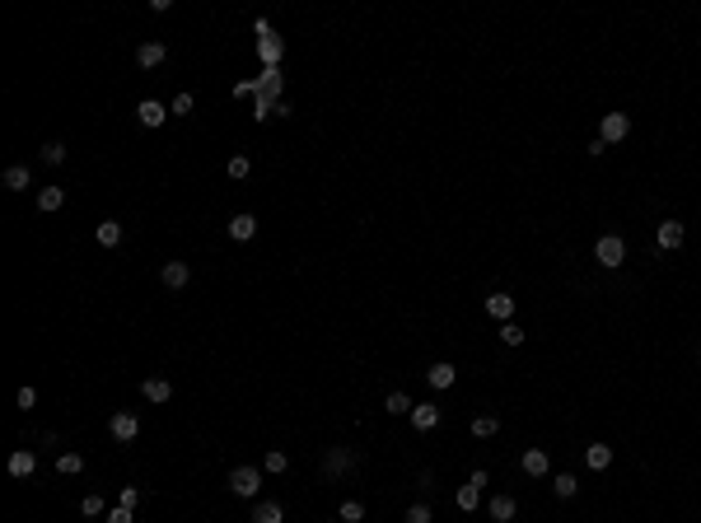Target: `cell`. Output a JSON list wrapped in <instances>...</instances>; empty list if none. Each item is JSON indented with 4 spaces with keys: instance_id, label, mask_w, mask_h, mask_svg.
Wrapping results in <instances>:
<instances>
[{
    "instance_id": "cell-1",
    "label": "cell",
    "mask_w": 701,
    "mask_h": 523,
    "mask_svg": "<svg viewBox=\"0 0 701 523\" xmlns=\"http://www.w3.org/2000/svg\"><path fill=\"white\" fill-rule=\"evenodd\" d=\"M229 491L239 495V500H252V495L262 491V472H257V467H234L229 472Z\"/></svg>"
},
{
    "instance_id": "cell-2",
    "label": "cell",
    "mask_w": 701,
    "mask_h": 523,
    "mask_svg": "<svg viewBox=\"0 0 701 523\" xmlns=\"http://www.w3.org/2000/svg\"><path fill=\"white\" fill-rule=\"evenodd\" d=\"M594 262H598V266H622V262H626V243L617 238V234H603L598 248H594Z\"/></svg>"
},
{
    "instance_id": "cell-3",
    "label": "cell",
    "mask_w": 701,
    "mask_h": 523,
    "mask_svg": "<svg viewBox=\"0 0 701 523\" xmlns=\"http://www.w3.org/2000/svg\"><path fill=\"white\" fill-rule=\"evenodd\" d=\"M356 462H360L356 448H327V453H323V477H346Z\"/></svg>"
},
{
    "instance_id": "cell-4",
    "label": "cell",
    "mask_w": 701,
    "mask_h": 523,
    "mask_svg": "<svg viewBox=\"0 0 701 523\" xmlns=\"http://www.w3.org/2000/svg\"><path fill=\"white\" fill-rule=\"evenodd\" d=\"M108 430H112V439H117V444H131V439L140 434V420H136V411H117V416L108 420Z\"/></svg>"
},
{
    "instance_id": "cell-5",
    "label": "cell",
    "mask_w": 701,
    "mask_h": 523,
    "mask_svg": "<svg viewBox=\"0 0 701 523\" xmlns=\"http://www.w3.org/2000/svg\"><path fill=\"white\" fill-rule=\"evenodd\" d=\"M626 131H631V117H626V112H608L603 126H598V140L612 145V140H626Z\"/></svg>"
},
{
    "instance_id": "cell-6",
    "label": "cell",
    "mask_w": 701,
    "mask_h": 523,
    "mask_svg": "<svg viewBox=\"0 0 701 523\" xmlns=\"http://www.w3.org/2000/svg\"><path fill=\"white\" fill-rule=\"evenodd\" d=\"M164 56H169V47H164V43H140V47H136V66H140V70H155V66H164Z\"/></svg>"
},
{
    "instance_id": "cell-7",
    "label": "cell",
    "mask_w": 701,
    "mask_h": 523,
    "mask_svg": "<svg viewBox=\"0 0 701 523\" xmlns=\"http://www.w3.org/2000/svg\"><path fill=\"white\" fill-rule=\"evenodd\" d=\"M654 243H659V252L683 248V225H678V220H664V225H659V234H654Z\"/></svg>"
},
{
    "instance_id": "cell-8",
    "label": "cell",
    "mask_w": 701,
    "mask_h": 523,
    "mask_svg": "<svg viewBox=\"0 0 701 523\" xmlns=\"http://www.w3.org/2000/svg\"><path fill=\"white\" fill-rule=\"evenodd\" d=\"M159 280H164L169 290H183L187 280H192V271H187V262H164V266H159Z\"/></svg>"
},
{
    "instance_id": "cell-9",
    "label": "cell",
    "mask_w": 701,
    "mask_h": 523,
    "mask_svg": "<svg viewBox=\"0 0 701 523\" xmlns=\"http://www.w3.org/2000/svg\"><path fill=\"white\" fill-rule=\"evenodd\" d=\"M38 472V453L33 448H15L10 453V477H33Z\"/></svg>"
},
{
    "instance_id": "cell-10",
    "label": "cell",
    "mask_w": 701,
    "mask_h": 523,
    "mask_svg": "<svg viewBox=\"0 0 701 523\" xmlns=\"http://www.w3.org/2000/svg\"><path fill=\"white\" fill-rule=\"evenodd\" d=\"M136 117H140V126H164V117H169V108H164L159 98H140Z\"/></svg>"
},
{
    "instance_id": "cell-11",
    "label": "cell",
    "mask_w": 701,
    "mask_h": 523,
    "mask_svg": "<svg viewBox=\"0 0 701 523\" xmlns=\"http://www.w3.org/2000/svg\"><path fill=\"white\" fill-rule=\"evenodd\" d=\"M252 234H257V220H252L248 211H243V215H234V220H229V238H234V243H248Z\"/></svg>"
},
{
    "instance_id": "cell-12",
    "label": "cell",
    "mask_w": 701,
    "mask_h": 523,
    "mask_svg": "<svg viewBox=\"0 0 701 523\" xmlns=\"http://www.w3.org/2000/svg\"><path fill=\"white\" fill-rule=\"evenodd\" d=\"M486 313H491V318H500V323H510V318H514V299L496 290L491 299H486Z\"/></svg>"
},
{
    "instance_id": "cell-13",
    "label": "cell",
    "mask_w": 701,
    "mask_h": 523,
    "mask_svg": "<svg viewBox=\"0 0 701 523\" xmlns=\"http://www.w3.org/2000/svg\"><path fill=\"white\" fill-rule=\"evenodd\" d=\"M412 425H416V430H435V425H439V407L421 402L416 411H412Z\"/></svg>"
},
{
    "instance_id": "cell-14",
    "label": "cell",
    "mask_w": 701,
    "mask_h": 523,
    "mask_svg": "<svg viewBox=\"0 0 701 523\" xmlns=\"http://www.w3.org/2000/svg\"><path fill=\"white\" fill-rule=\"evenodd\" d=\"M93 238H98V248H117L122 243V225H117V220H103V225L93 229Z\"/></svg>"
},
{
    "instance_id": "cell-15",
    "label": "cell",
    "mask_w": 701,
    "mask_h": 523,
    "mask_svg": "<svg viewBox=\"0 0 701 523\" xmlns=\"http://www.w3.org/2000/svg\"><path fill=\"white\" fill-rule=\"evenodd\" d=\"M66 206V187H43L38 192V211H61Z\"/></svg>"
},
{
    "instance_id": "cell-16",
    "label": "cell",
    "mask_w": 701,
    "mask_h": 523,
    "mask_svg": "<svg viewBox=\"0 0 701 523\" xmlns=\"http://www.w3.org/2000/svg\"><path fill=\"white\" fill-rule=\"evenodd\" d=\"M5 187H10V192H29V187H33L29 169H24V164H15V169H5Z\"/></svg>"
},
{
    "instance_id": "cell-17",
    "label": "cell",
    "mask_w": 701,
    "mask_h": 523,
    "mask_svg": "<svg viewBox=\"0 0 701 523\" xmlns=\"http://www.w3.org/2000/svg\"><path fill=\"white\" fill-rule=\"evenodd\" d=\"M425 379H430V388H449L453 379H458V370H453V365H444V360H439V365H430V374H425Z\"/></svg>"
},
{
    "instance_id": "cell-18",
    "label": "cell",
    "mask_w": 701,
    "mask_h": 523,
    "mask_svg": "<svg viewBox=\"0 0 701 523\" xmlns=\"http://www.w3.org/2000/svg\"><path fill=\"white\" fill-rule=\"evenodd\" d=\"M252 523H285V514H280L276 500H262V505L252 509Z\"/></svg>"
},
{
    "instance_id": "cell-19",
    "label": "cell",
    "mask_w": 701,
    "mask_h": 523,
    "mask_svg": "<svg viewBox=\"0 0 701 523\" xmlns=\"http://www.w3.org/2000/svg\"><path fill=\"white\" fill-rule=\"evenodd\" d=\"M56 472H61V477H75V472H84V458L66 448V453H56Z\"/></svg>"
},
{
    "instance_id": "cell-20",
    "label": "cell",
    "mask_w": 701,
    "mask_h": 523,
    "mask_svg": "<svg viewBox=\"0 0 701 523\" xmlns=\"http://www.w3.org/2000/svg\"><path fill=\"white\" fill-rule=\"evenodd\" d=\"M140 393H145V402H169L173 388H169V379H145V388H140Z\"/></svg>"
},
{
    "instance_id": "cell-21",
    "label": "cell",
    "mask_w": 701,
    "mask_h": 523,
    "mask_svg": "<svg viewBox=\"0 0 701 523\" xmlns=\"http://www.w3.org/2000/svg\"><path fill=\"white\" fill-rule=\"evenodd\" d=\"M585 458H589L594 472H603L608 462H612V448H608V444H589V448H585Z\"/></svg>"
},
{
    "instance_id": "cell-22",
    "label": "cell",
    "mask_w": 701,
    "mask_h": 523,
    "mask_svg": "<svg viewBox=\"0 0 701 523\" xmlns=\"http://www.w3.org/2000/svg\"><path fill=\"white\" fill-rule=\"evenodd\" d=\"M524 472H529V477H543L547 472V453L543 448H529V453H524Z\"/></svg>"
},
{
    "instance_id": "cell-23",
    "label": "cell",
    "mask_w": 701,
    "mask_h": 523,
    "mask_svg": "<svg viewBox=\"0 0 701 523\" xmlns=\"http://www.w3.org/2000/svg\"><path fill=\"white\" fill-rule=\"evenodd\" d=\"M491 519H496V523H510L514 519V500H510V495H496V500H491Z\"/></svg>"
},
{
    "instance_id": "cell-24",
    "label": "cell",
    "mask_w": 701,
    "mask_h": 523,
    "mask_svg": "<svg viewBox=\"0 0 701 523\" xmlns=\"http://www.w3.org/2000/svg\"><path fill=\"white\" fill-rule=\"evenodd\" d=\"M496 430H500L496 416H472V434H477V439H491Z\"/></svg>"
},
{
    "instance_id": "cell-25",
    "label": "cell",
    "mask_w": 701,
    "mask_h": 523,
    "mask_svg": "<svg viewBox=\"0 0 701 523\" xmlns=\"http://www.w3.org/2000/svg\"><path fill=\"white\" fill-rule=\"evenodd\" d=\"M43 164H52V169L66 164V140H47V145H43Z\"/></svg>"
},
{
    "instance_id": "cell-26",
    "label": "cell",
    "mask_w": 701,
    "mask_h": 523,
    "mask_svg": "<svg viewBox=\"0 0 701 523\" xmlns=\"http://www.w3.org/2000/svg\"><path fill=\"white\" fill-rule=\"evenodd\" d=\"M477 500H482V486H477V481L458 486V509H477Z\"/></svg>"
},
{
    "instance_id": "cell-27",
    "label": "cell",
    "mask_w": 701,
    "mask_h": 523,
    "mask_svg": "<svg viewBox=\"0 0 701 523\" xmlns=\"http://www.w3.org/2000/svg\"><path fill=\"white\" fill-rule=\"evenodd\" d=\"M389 411L393 416H412V411H416V402L407 397V393H389Z\"/></svg>"
},
{
    "instance_id": "cell-28",
    "label": "cell",
    "mask_w": 701,
    "mask_h": 523,
    "mask_svg": "<svg viewBox=\"0 0 701 523\" xmlns=\"http://www.w3.org/2000/svg\"><path fill=\"white\" fill-rule=\"evenodd\" d=\"M552 491H557V495H561V500H571V495H575V491H580V481H575V477H571V472H561V477H557V481H552Z\"/></svg>"
},
{
    "instance_id": "cell-29",
    "label": "cell",
    "mask_w": 701,
    "mask_h": 523,
    "mask_svg": "<svg viewBox=\"0 0 701 523\" xmlns=\"http://www.w3.org/2000/svg\"><path fill=\"white\" fill-rule=\"evenodd\" d=\"M365 519V505L360 500H342V523H360Z\"/></svg>"
},
{
    "instance_id": "cell-30",
    "label": "cell",
    "mask_w": 701,
    "mask_h": 523,
    "mask_svg": "<svg viewBox=\"0 0 701 523\" xmlns=\"http://www.w3.org/2000/svg\"><path fill=\"white\" fill-rule=\"evenodd\" d=\"M262 467H266V472H285V467H290V458H285L280 448H271V453L262 458Z\"/></svg>"
},
{
    "instance_id": "cell-31",
    "label": "cell",
    "mask_w": 701,
    "mask_h": 523,
    "mask_svg": "<svg viewBox=\"0 0 701 523\" xmlns=\"http://www.w3.org/2000/svg\"><path fill=\"white\" fill-rule=\"evenodd\" d=\"M80 514H89V519L103 514V495H84V500H80Z\"/></svg>"
},
{
    "instance_id": "cell-32",
    "label": "cell",
    "mask_w": 701,
    "mask_h": 523,
    "mask_svg": "<svg viewBox=\"0 0 701 523\" xmlns=\"http://www.w3.org/2000/svg\"><path fill=\"white\" fill-rule=\"evenodd\" d=\"M500 341H505V346H524V332H519L514 323H505L500 327Z\"/></svg>"
},
{
    "instance_id": "cell-33",
    "label": "cell",
    "mask_w": 701,
    "mask_h": 523,
    "mask_svg": "<svg viewBox=\"0 0 701 523\" xmlns=\"http://www.w3.org/2000/svg\"><path fill=\"white\" fill-rule=\"evenodd\" d=\"M117 505H122V509H136V505H140V491H136V486H122V495H117Z\"/></svg>"
},
{
    "instance_id": "cell-34",
    "label": "cell",
    "mask_w": 701,
    "mask_h": 523,
    "mask_svg": "<svg viewBox=\"0 0 701 523\" xmlns=\"http://www.w3.org/2000/svg\"><path fill=\"white\" fill-rule=\"evenodd\" d=\"M248 169H252V164L243 159V154H234V159H229V178H248Z\"/></svg>"
},
{
    "instance_id": "cell-35",
    "label": "cell",
    "mask_w": 701,
    "mask_h": 523,
    "mask_svg": "<svg viewBox=\"0 0 701 523\" xmlns=\"http://www.w3.org/2000/svg\"><path fill=\"white\" fill-rule=\"evenodd\" d=\"M192 103H197L192 93H178V98H173V108H169V112H178V117H187V112H192Z\"/></svg>"
},
{
    "instance_id": "cell-36",
    "label": "cell",
    "mask_w": 701,
    "mask_h": 523,
    "mask_svg": "<svg viewBox=\"0 0 701 523\" xmlns=\"http://www.w3.org/2000/svg\"><path fill=\"white\" fill-rule=\"evenodd\" d=\"M19 407H24V411H33V407H38V388H19Z\"/></svg>"
},
{
    "instance_id": "cell-37",
    "label": "cell",
    "mask_w": 701,
    "mask_h": 523,
    "mask_svg": "<svg viewBox=\"0 0 701 523\" xmlns=\"http://www.w3.org/2000/svg\"><path fill=\"white\" fill-rule=\"evenodd\" d=\"M402 523H430V509H425V505H412V509H407V519Z\"/></svg>"
},
{
    "instance_id": "cell-38",
    "label": "cell",
    "mask_w": 701,
    "mask_h": 523,
    "mask_svg": "<svg viewBox=\"0 0 701 523\" xmlns=\"http://www.w3.org/2000/svg\"><path fill=\"white\" fill-rule=\"evenodd\" d=\"M131 514H136V509H122V505H117V509H112V514H108V523H136V519H131Z\"/></svg>"
}]
</instances>
